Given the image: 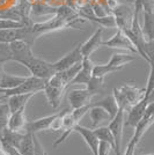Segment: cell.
I'll return each instance as SVG.
<instances>
[{
  "mask_svg": "<svg viewBox=\"0 0 154 155\" xmlns=\"http://www.w3.org/2000/svg\"><path fill=\"white\" fill-rule=\"evenodd\" d=\"M103 45L108 46V48H112V49L124 50V51H128L129 53L138 54L137 49L135 48L133 43L130 41V38L126 36V34L121 29H117L116 34L111 38H109L108 41H104Z\"/></svg>",
  "mask_w": 154,
  "mask_h": 155,
  "instance_id": "obj_5",
  "label": "cell"
},
{
  "mask_svg": "<svg viewBox=\"0 0 154 155\" xmlns=\"http://www.w3.org/2000/svg\"><path fill=\"white\" fill-rule=\"evenodd\" d=\"M154 89V66H149V74H148L147 84L145 88V98H147L148 95Z\"/></svg>",
  "mask_w": 154,
  "mask_h": 155,
  "instance_id": "obj_31",
  "label": "cell"
},
{
  "mask_svg": "<svg viewBox=\"0 0 154 155\" xmlns=\"http://www.w3.org/2000/svg\"><path fill=\"white\" fill-rule=\"evenodd\" d=\"M1 132H2V131H1V129H0V138H1Z\"/></svg>",
  "mask_w": 154,
  "mask_h": 155,
  "instance_id": "obj_39",
  "label": "cell"
},
{
  "mask_svg": "<svg viewBox=\"0 0 154 155\" xmlns=\"http://www.w3.org/2000/svg\"><path fill=\"white\" fill-rule=\"evenodd\" d=\"M35 95V93H29V94H15L7 97V103L9 105L11 112H15L19 109L27 107L29 100Z\"/></svg>",
  "mask_w": 154,
  "mask_h": 155,
  "instance_id": "obj_18",
  "label": "cell"
},
{
  "mask_svg": "<svg viewBox=\"0 0 154 155\" xmlns=\"http://www.w3.org/2000/svg\"><path fill=\"white\" fill-rule=\"evenodd\" d=\"M146 155H154V154H146Z\"/></svg>",
  "mask_w": 154,
  "mask_h": 155,
  "instance_id": "obj_41",
  "label": "cell"
},
{
  "mask_svg": "<svg viewBox=\"0 0 154 155\" xmlns=\"http://www.w3.org/2000/svg\"><path fill=\"white\" fill-rule=\"evenodd\" d=\"M23 66L30 72L32 77L39 78L43 80H49L56 73L55 67H53V63L46 61L44 59L38 58L36 56H34L32 58L27 60L23 64Z\"/></svg>",
  "mask_w": 154,
  "mask_h": 155,
  "instance_id": "obj_1",
  "label": "cell"
},
{
  "mask_svg": "<svg viewBox=\"0 0 154 155\" xmlns=\"http://www.w3.org/2000/svg\"><path fill=\"white\" fill-rule=\"evenodd\" d=\"M27 26L23 21L19 20L8 19V18H0V29H18V28H23Z\"/></svg>",
  "mask_w": 154,
  "mask_h": 155,
  "instance_id": "obj_27",
  "label": "cell"
},
{
  "mask_svg": "<svg viewBox=\"0 0 154 155\" xmlns=\"http://www.w3.org/2000/svg\"><path fill=\"white\" fill-rule=\"evenodd\" d=\"M34 145H35V155H48L46 150L43 148V146L37 139L36 134H34Z\"/></svg>",
  "mask_w": 154,
  "mask_h": 155,
  "instance_id": "obj_33",
  "label": "cell"
},
{
  "mask_svg": "<svg viewBox=\"0 0 154 155\" xmlns=\"http://www.w3.org/2000/svg\"><path fill=\"white\" fill-rule=\"evenodd\" d=\"M11 44V49L13 52V60L18 61L19 64L23 65L27 60L34 57V53L32 50V44H29L28 42L23 39H18L14 41Z\"/></svg>",
  "mask_w": 154,
  "mask_h": 155,
  "instance_id": "obj_7",
  "label": "cell"
},
{
  "mask_svg": "<svg viewBox=\"0 0 154 155\" xmlns=\"http://www.w3.org/2000/svg\"><path fill=\"white\" fill-rule=\"evenodd\" d=\"M111 14L115 16L117 29L126 30L130 29L132 19H133V9L128 5H118L114 11H111Z\"/></svg>",
  "mask_w": 154,
  "mask_h": 155,
  "instance_id": "obj_9",
  "label": "cell"
},
{
  "mask_svg": "<svg viewBox=\"0 0 154 155\" xmlns=\"http://www.w3.org/2000/svg\"><path fill=\"white\" fill-rule=\"evenodd\" d=\"M92 104L103 108V109L109 114V116L111 119L117 115V112H118V110H119L118 104H117V102H116L114 95H109V96L104 97L103 100L99 101V102H96V103H92Z\"/></svg>",
  "mask_w": 154,
  "mask_h": 155,
  "instance_id": "obj_22",
  "label": "cell"
},
{
  "mask_svg": "<svg viewBox=\"0 0 154 155\" xmlns=\"http://www.w3.org/2000/svg\"><path fill=\"white\" fill-rule=\"evenodd\" d=\"M4 74H5L4 64H1V63H0V82H1V80H2V77H4Z\"/></svg>",
  "mask_w": 154,
  "mask_h": 155,
  "instance_id": "obj_37",
  "label": "cell"
},
{
  "mask_svg": "<svg viewBox=\"0 0 154 155\" xmlns=\"http://www.w3.org/2000/svg\"><path fill=\"white\" fill-rule=\"evenodd\" d=\"M147 104H148V102L146 98H144L139 103L135 104V105L128 111V118H126L124 125H125V126H129V127H132V129H136V127L138 126V124L141 122L142 117H144L145 112H146Z\"/></svg>",
  "mask_w": 154,
  "mask_h": 155,
  "instance_id": "obj_10",
  "label": "cell"
},
{
  "mask_svg": "<svg viewBox=\"0 0 154 155\" xmlns=\"http://www.w3.org/2000/svg\"><path fill=\"white\" fill-rule=\"evenodd\" d=\"M119 91L123 93V95L128 100V102L131 107L139 103L140 101L145 98V88H138L133 84H123L122 87H119Z\"/></svg>",
  "mask_w": 154,
  "mask_h": 155,
  "instance_id": "obj_13",
  "label": "cell"
},
{
  "mask_svg": "<svg viewBox=\"0 0 154 155\" xmlns=\"http://www.w3.org/2000/svg\"><path fill=\"white\" fill-rule=\"evenodd\" d=\"M89 117L92 119V126L94 129L96 127H100V126H103L102 124H104L105 122H110L111 118H110L109 114L105 111V110L101 108V107H97V105H94L92 104L89 111Z\"/></svg>",
  "mask_w": 154,
  "mask_h": 155,
  "instance_id": "obj_17",
  "label": "cell"
},
{
  "mask_svg": "<svg viewBox=\"0 0 154 155\" xmlns=\"http://www.w3.org/2000/svg\"><path fill=\"white\" fill-rule=\"evenodd\" d=\"M70 28L69 23L65 21L64 19L59 18L58 15H56L55 18L48 20L46 22H42V23H36L32 26V31L35 35V37L37 38L39 36L48 34V32L56 31V30H60V29H66Z\"/></svg>",
  "mask_w": 154,
  "mask_h": 155,
  "instance_id": "obj_3",
  "label": "cell"
},
{
  "mask_svg": "<svg viewBox=\"0 0 154 155\" xmlns=\"http://www.w3.org/2000/svg\"><path fill=\"white\" fill-rule=\"evenodd\" d=\"M26 79H27V77L7 74L6 72H5V74H4V77H2V80H1V82H0V88H4V89H13L15 87L20 86Z\"/></svg>",
  "mask_w": 154,
  "mask_h": 155,
  "instance_id": "obj_23",
  "label": "cell"
},
{
  "mask_svg": "<svg viewBox=\"0 0 154 155\" xmlns=\"http://www.w3.org/2000/svg\"><path fill=\"white\" fill-rule=\"evenodd\" d=\"M93 12H94L95 16H97V18H104V16L110 14L107 11H104V7L101 4H94L93 5Z\"/></svg>",
  "mask_w": 154,
  "mask_h": 155,
  "instance_id": "obj_32",
  "label": "cell"
},
{
  "mask_svg": "<svg viewBox=\"0 0 154 155\" xmlns=\"http://www.w3.org/2000/svg\"><path fill=\"white\" fill-rule=\"evenodd\" d=\"M11 115H12V112H11L8 103L7 102L2 103L0 101V129H1V131L7 127V124H8Z\"/></svg>",
  "mask_w": 154,
  "mask_h": 155,
  "instance_id": "obj_28",
  "label": "cell"
},
{
  "mask_svg": "<svg viewBox=\"0 0 154 155\" xmlns=\"http://www.w3.org/2000/svg\"><path fill=\"white\" fill-rule=\"evenodd\" d=\"M144 23H142V34L146 41L154 39V12H142Z\"/></svg>",
  "mask_w": 154,
  "mask_h": 155,
  "instance_id": "obj_19",
  "label": "cell"
},
{
  "mask_svg": "<svg viewBox=\"0 0 154 155\" xmlns=\"http://www.w3.org/2000/svg\"><path fill=\"white\" fill-rule=\"evenodd\" d=\"M26 108L23 107L15 112H12L9 117V120L7 124V129L15 131V132H21L22 130L26 129L27 119H26Z\"/></svg>",
  "mask_w": 154,
  "mask_h": 155,
  "instance_id": "obj_16",
  "label": "cell"
},
{
  "mask_svg": "<svg viewBox=\"0 0 154 155\" xmlns=\"http://www.w3.org/2000/svg\"><path fill=\"white\" fill-rule=\"evenodd\" d=\"M126 2H128L129 5H133L135 4V0H125Z\"/></svg>",
  "mask_w": 154,
  "mask_h": 155,
  "instance_id": "obj_38",
  "label": "cell"
},
{
  "mask_svg": "<svg viewBox=\"0 0 154 155\" xmlns=\"http://www.w3.org/2000/svg\"><path fill=\"white\" fill-rule=\"evenodd\" d=\"M95 96V94H93L87 88L85 89H73L67 94V101L70 103L72 110L79 109L86 105L92 104V98Z\"/></svg>",
  "mask_w": 154,
  "mask_h": 155,
  "instance_id": "obj_8",
  "label": "cell"
},
{
  "mask_svg": "<svg viewBox=\"0 0 154 155\" xmlns=\"http://www.w3.org/2000/svg\"><path fill=\"white\" fill-rule=\"evenodd\" d=\"M1 143H2L4 148L6 149L7 153L9 155H22L19 152V149H16L15 147H13V146H11V145H8V143H5V142H1Z\"/></svg>",
  "mask_w": 154,
  "mask_h": 155,
  "instance_id": "obj_34",
  "label": "cell"
},
{
  "mask_svg": "<svg viewBox=\"0 0 154 155\" xmlns=\"http://www.w3.org/2000/svg\"><path fill=\"white\" fill-rule=\"evenodd\" d=\"M82 59H84V56L81 53V44H78L73 50H71L69 53H66L63 58H60L56 63H53L55 71L57 73V72L67 70L72 66L81 63Z\"/></svg>",
  "mask_w": 154,
  "mask_h": 155,
  "instance_id": "obj_6",
  "label": "cell"
},
{
  "mask_svg": "<svg viewBox=\"0 0 154 155\" xmlns=\"http://www.w3.org/2000/svg\"><path fill=\"white\" fill-rule=\"evenodd\" d=\"M118 71H121V70L115 67V66H111L108 63L107 64H95L94 68H93V75L104 78L107 74H110V73H114V72Z\"/></svg>",
  "mask_w": 154,
  "mask_h": 155,
  "instance_id": "obj_25",
  "label": "cell"
},
{
  "mask_svg": "<svg viewBox=\"0 0 154 155\" xmlns=\"http://www.w3.org/2000/svg\"><path fill=\"white\" fill-rule=\"evenodd\" d=\"M74 132L78 133L79 136L84 139L86 145L90 149L92 155L99 154L100 140H99V138L96 137V134L94 133V130H90L88 127H85V126H81V125L78 124V125H75V127H74Z\"/></svg>",
  "mask_w": 154,
  "mask_h": 155,
  "instance_id": "obj_11",
  "label": "cell"
},
{
  "mask_svg": "<svg viewBox=\"0 0 154 155\" xmlns=\"http://www.w3.org/2000/svg\"><path fill=\"white\" fill-rule=\"evenodd\" d=\"M124 115H125V111L123 109H119L117 115H116L109 122L108 127L111 131L114 139H115V153L116 155H121V148H122V138H123V129H124V123H125V119H124Z\"/></svg>",
  "mask_w": 154,
  "mask_h": 155,
  "instance_id": "obj_4",
  "label": "cell"
},
{
  "mask_svg": "<svg viewBox=\"0 0 154 155\" xmlns=\"http://www.w3.org/2000/svg\"><path fill=\"white\" fill-rule=\"evenodd\" d=\"M94 133L96 134V137L99 138L100 141L108 142L110 146L112 147V150H115V139H114V136H112V133H111V131L109 130L108 126L96 127V129H94Z\"/></svg>",
  "mask_w": 154,
  "mask_h": 155,
  "instance_id": "obj_24",
  "label": "cell"
},
{
  "mask_svg": "<svg viewBox=\"0 0 154 155\" xmlns=\"http://www.w3.org/2000/svg\"><path fill=\"white\" fill-rule=\"evenodd\" d=\"M104 78H100V77H95V75H93V77L90 78V80L88 81V84H86L87 87V89L89 91H92L93 94H95L97 95L99 93H101V91L103 89V86H104Z\"/></svg>",
  "mask_w": 154,
  "mask_h": 155,
  "instance_id": "obj_26",
  "label": "cell"
},
{
  "mask_svg": "<svg viewBox=\"0 0 154 155\" xmlns=\"http://www.w3.org/2000/svg\"><path fill=\"white\" fill-rule=\"evenodd\" d=\"M0 155H9L8 153H7L6 149L4 148V146H2V143H1V141H0Z\"/></svg>",
  "mask_w": 154,
  "mask_h": 155,
  "instance_id": "obj_36",
  "label": "cell"
},
{
  "mask_svg": "<svg viewBox=\"0 0 154 155\" xmlns=\"http://www.w3.org/2000/svg\"><path fill=\"white\" fill-rule=\"evenodd\" d=\"M22 155H35V145H34V134L30 132L23 133V138L20 141L18 148Z\"/></svg>",
  "mask_w": 154,
  "mask_h": 155,
  "instance_id": "obj_21",
  "label": "cell"
},
{
  "mask_svg": "<svg viewBox=\"0 0 154 155\" xmlns=\"http://www.w3.org/2000/svg\"><path fill=\"white\" fill-rule=\"evenodd\" d=\"M145 54L149 66H154V39L153 41H146L145 43Z\"/></svg>",
  "mask_w": 154,
  "mask_h": 155,
  "instance_id": "obj_30",
  "label": "cell"
},
{
  "mask_svg": "<svg viewBox=\"0 0 154 155\" xmlns=\"http://www.w3.org/2000/svg\"><path fill=\"white\" fill-rule=\"evenodd\" d=\"M48 80H43L36 77H27V79L22 82V84L15 87L13 89H6L5 93V97H9L11 95H15V94H29V93H35L37 94L39 91H43L45 88Z\"/></svg>",
  "mask_w": 154,
  "mask_h": 155,
  "instance_id": "obj_2",
  "label": "cell"
},
{
  "mask_svg": "<svg viewBox=\"0 0 154 155\" xmlns=\"http://www.w3.org/2000/svg\"><path fill=\"white\" fill-rule=\"evenodd\" d=\"M57 116L58 112L57 114H53V115H50V116H45L42 117V118H38V119H35V120H32V122H27L25 131L26 132H30L32 134H36L37 132H41V131L50 130L52 122L56 119Z\"/></svg>",
  "mask_w": 154,
  "mask_h": 155,
  "instance_id": "obj_14",
  "label": "cell"
},
{
  "mask_svg": "<svg viewBox=\"0 0 154 155\" xmlns=\"http://www.w3.org/2000/svg\"><path fill=\"white\" fill-rule=\"evenodd\" d=\"M102 35L103 27H100V28H97L95 32L85 42L84 44H81V53H82L84 58L90 57L93 52H95L100 46L103 45Z\"/></svg>",
  "mask_w": 154,
  "mask_h": 155,
  "instance_id": "obj_12",
  "label": "cell"
},
{
  "mask_svg": "<svg viewBox=\"0 0 154 155\" xmlns=\"http://www.w3.org/2000/svg\"><path fill=\"white\" fill-rule=\"evenodd\" d=\"M136 60V57L133 53H121V52H116L111 56L108 64L111 66H115L117 68L122 70L123 67L129 63H132Z\"/></svg>",
  "mask_w": 154,
  "mask_h": 155,
  "instance_id": "obj_20",
  "label": "cell"
},
{
  "mask_svg": "<svg viewBox=\"0 0 154 155\" xmlns=\"http://www.w3.org/2000/svg\"><path fill=\"white\" fill-rule=\"evenodd\" d=\"M105 2H107V5H108V8L110 9V13H111V11H114L116 7L119 5L117 0H105Z\"/></svg>",
  "mask_w": 154,
  "mask_h": 155,
  "instance_id": "obj_35",
  "label": "cell"
},
{
  "mask_svg": "<svg viewBox=\"0 0 154 155\" xmlns=\"http://www.w3.org/2000/svg\"><path fill=\"white\" fill-rule=\"evenodd\" d=\"M11 60H13V52L11 49V44L0 42V63L5 64Z\"/></svg>",
  "mask_w": 154,
  "mask_h": 155,
  "instance_id": "obj_29",
  "label": "cell"
},
{
  "mask_svg": "<svg viewBox=\"0 0 154 155\" xmlns=\"http://www.w3.org/2000/svg\"><path fill=\"white\" fill-rule=\"evenodd\" d=\"M65 91H66V89L53 87V86L48 84V81H46V84H45V88L43 91H44L45 97H46V100H48L49 104L51 105L53 109H57L58 107L62 104Z\"/></svg>",
  "mask_w": 154,
  "mask_h": 155,
  "instance_id": "obj_15",
  "label": "cell"
},
{
  "mask_svg": "<svg viewBox=\"0 0 154 155\" xmlns=\"http://www.w3.org/2000/svg\"><path fill=\"white\" fill-rule=\"evenodd\" d=\"M133 155H139V154H137V152H136V153H135V154H133Z\"/></svg>",
  "mask_w": 154,
  "mask_h": 155,
  "instance_id": "obj_40",
  "label": "cell"
}]
</instances>
